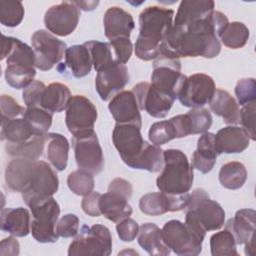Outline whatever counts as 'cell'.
I'll return each mask as SVG.
<instances>
[{"label":"cell","instance_id":"1","mask_svg":"<svg viewBox=\"0 0 256 256\" xmlns=\"http://www.w3.org/2000/svg\"><path fill=\"white\" fill-rule=\"evenodd\" d=\"M228 24L227 16L219 11H214L210 16L200 20L173 24L165 45L179 58L212 59L221 52L219 36Z\"/></svg>","mask_w":256,"mask_h":256},{"label":"cell","instance_id":"2","mask_svg":"<svg viewBox=\"0 0 256 256\" xmlns=\"http://www.w3.org/2000/svg\"><path fill=\"white\" fill-rule=\"evenodd\" d=\"M5 181L12 192L22 194L28 207L53 197L59 189L58 176L51 166L28 158H14L8 164Z\"/></svg>","mask_w":256,"mask_h":256},{"label":"cell","instance_id":"3","mask_svg":"<svg viewBox=\"0 0 256 256\" xmlns=\"http://www.w3.org/2000/svg\"><path fill=\"white\" fill-rule=\"evenodd\" d=\"M174 11L159 6L145 8L139 16V36L135 54L143 61L155 60L173 29Z\"/></svg>","mask_w":256,"mask_h":256},{"label":"cell","instance_id":"4","mask_svg":"<svg viewBox=\"0 0 256 256\" xmlns=\"http://www.w3.org/2000/svg\"><path fill=\"white\" fill-rule=\"evenodd\" d=\"M164 165L156 180L160 192L180 195L189 193L194 181L193 166L186 154L178 149H168L163 152Z\"/></svg>","mask_w":256,"mask_h":256},{"label":"cell","instance_id":"5","mask_svg":"<svg viewBox=\"0 0 256 256\" xmlns=\"http://www.w3.org/2000/svg\"><path fill=\"white\" fill-rule=\"evenodd\" d=\"M225 217L226 214L222 206L212 200L204 189H195L190 194L185 223L192 228L204 234L208 231H216L224 226Z\"/></svg>","mask_w":256,"mask_h":256},{"label":"cell","instance_id":"6","mask_svg":"<svg viewBox=\"0 0 256 256\" xmlns=\"http://www.w3.org/2000/svg\"><path fill=\"white\" fill-rule=\"evenodd\" d=\"M162 235L171 251L180 256L199 255L206 236L179 220L168 221L162 228Z\"/></svg>","mask_w":256,"mask_h":256},{"label":"cell","instance_id":"7","mask_svg":"<svg viewBox=\"0 0 256 256\" xmlns=\"http://www.w3.org/2000/svg\"><path fill=\"white\" fill-rule=\"evenodd\" d=\"M112 235L110 230L101 224H95L91 227L82 226L80 234L69 246V256L82 255H100L109 256L112 253Z\"/></svg>","mask_w":256,"mask_h":256},{"label":"cell","instance_id":"8","mask_svg":"<svg viewBox=\"0 0 256 256\" xmlns=\"http://www.w3.org/2000/svg\"><path fill=\"white\" fill-rule=\"evenodd\" d=\"M32 212L31 233L39 243H55L59 236L56 226L60 216V206L53 198L36 203L29 207Z\"/></svg>","mask_w":256,"mask_h":256},{"label":"cell","instance_id":"9","mask_svg":"<svg viewBox=\"0 0 256 256\" xmlns=\"http://www.w3.org/2000/svg\"><path fill=\"white\" fill-rule=\"evenodd\" d=\"M97 118V108L90 99L83 95L71 97L66 108L65 123L73 137H82L95 132Z\"/></svg>","mask_w":256,"mask_h":256},{"label":"cell","instance_id":"10","mask_svg":"<svg viewBox=\"0 0 256 256\" xmlns=\"http://www.w3.org/2000/svg\"><path fill=\"white\" fill-rule=\"evenodd\" d=\"M32 48L36 55V68L49 71L58 64L67 50L65 42L47 30H38L31 37Z\"/></svg>","mask_w":256,"mask_h":256},{"label":"cell","instance_id":"11","mask_svg":"<svg viewBox=\"0 0 256 256\" xmlns=\"http://www.w3.org/2000/svg\"><path fill=\"white\" fill-rule=\"evenodd\" d=\"M112 140L122 161L130 168L144 151L148 142L143 139L141 128L133 124H116Z\"/></svg>","mask_w":256,"mask_h":256},{"label":"cell","instance_id":"12","mask_svg":"<svg viewBox=\"0 0 256 256\" xmlns=\"http://www.w3.org/2000/svg\"><path fill=\"white\" fill-rule=\"evenodd\" d=\"M215 91L216 85L213 78L206 74L197 73L186 78L178 99L185 107L203 108L209 104Z\"/></svg>","mask_w":256,"mask_h":256},{"label":"cell","instance_id":"13","mask_svg":"<svg viewBox=\"0 0 256 256\" xmlns=\"http://www.w3.org/2000/svg\"><path fill=\"white\" fill-rule=\"evenodd\" d=\"M72 145L79 169L93 175H97L103 170L105 164L103 150L95 132L82 137H73Z\"/></svg>","mask_w":256,"mask_h":256},{"label":"cell","instance_id":"14","mask_svg":"<svg viewBox=\"0 0 256 256\" xmlns=\"http://www.w3.org/2000/svg\"><path fill=\"white\" fill-rule=\"evenodd\" d=\"M80 9L69 1H63L51 6L45 13L44 23L47 30L53 35L66 37L72 34L80 19Z\"/></svg>","mask_w":256,"mask_h":256},{"label":"cell","instance_id":"15","mask_svg":"<svg viewBox=\"0 0 256 256\" xmlns=\"http://www.w3.org/2000/svg\"><path fill=\"white\" fill-rule=\"evenodd\" d=\"M132 91L137 99L140 111H145L154 118H165L175 102L173 97L160 92L148 82L135 85Z\"/></svg>","mask_w":256,"mask_h":256},{"label":"cell","instance_id":"16","mask_svg":"<svg viewBox=\"0 0 256 256\" xmlns=\"http://www.w3.org/2000/svg\"><path fill=\"white\" fill-rule=\"evenodd\" d=\"M129 79L127 66L115 61L97 72L95 79L96 91L103 101H108L123 91L129 83Z\"/></svg>","mask_w":256,"mask_h":256},{"label":"cell","instance_id":"17","mask_svg":"<svg viewBox=\"0 0 256 256\" xmlns=\"http://www.w3.org/2000/svg\"><path fill=\"white\" fill-rule=\"evenodd\" d=\"M190 200V193L172 195L163 192L148 193L141 197L139 208L149 216H160L168 212H178L186 209Z\"/></svg>","mask_w":256,"mask_h":256},{"label":"cell","instance_id":"18","mask_svg":"<svg viewBox=\"0 0 256 256\" xmlns=\"http://www.w3.org/2000/svg\"><path fill=\"white\" fill-rule=\"evenodd\" d=\"M109 111L118 124H133L142 127V117L133 91L123 90L116 94L108 105Z\"/></svg>","mask_w":256,"mask_h":256},{"label":"cell","instance_id":"19","mask_svg":"<svg viewBox=\"0 0 256 256\" xmlns=\"http://www.w3.org/2000/svg\"><path fill=\"white\" fill-rule=\"evenodd\" d=\"M248 132L239 126H228L215 135V146L218 155L244 152L250 145Z\"/></svg>","mask_w":256,"mask_h":256},{"label":"cell","instance_id":"20","mask_svg":"<svg viewBox=\"0 0 256 256\" xmlns=\"http://www.w3.org/2000/svg\"><path fill=\"white\" fill-rule=\"evenodd\" d=\"M105 36L110 40L121 37H128L135 28L132 15L124 9L114 6L109 8L104 15Z\"/></svg>","mask_w":256,"mask_h":256},{"label":"cell","instance_id":"21","mask_svg":"<svg viewBox=\"0 0 256 256\" xmlns=\"http://www.w3.org/2000/svg\"><path fill=\"white\" fill-rule=\"evenodd\" d=\"M215 134L205 132L198 139L197 149L193 153L192 166L203 174L210 173L217 161Z\"/></svg>","mask_w":256,"mask_h":256},{"label":"cell","instance_id":"22","mask_svg":"<svg viewBox=\"0 0 256 256\" xmlns=\"http://www.w3.org/2000/svg\"><path fill=\"white\" fill-rule=\"evenodd\" d=\"M255 210L241 209L228 220L225 228L233 234L237 245H244L255 238Z\"/></svg>","mask_w":256,"mask_h":256},{"label":"cell","instance_id":"23","mask_svg":"<svg viewBox=\"0 0 256 256\" xmlns=\"http://www.w3.org/2000/svg\"><path fill=\"white\" fill-rule=\"evenodd\" d=\"M1 230L15 237H26L31 232V216L26 208H7L1 212Z\"/></svg>","mask_w":256,"mask_h":256},{"label":"cell","instance_id":"24","mask_svg":"<svg viewBox=\"0 0 256 256\" xmlns=\"http://www.w3.org/2000/svg\"><path fill=\"white\" fill-rule=\"evenodd\" d=\"M128 201L129 200L126 197L118 193L108 191L100 197L99 208L101 215L114 223H118L125 218H129L133 213V209Z\"/></svg>","mask_w":256,"mask_h":256},{"label":"cell","instance_id":"25","mask_svg":"<svg viewBox=\"0 0 256 256\" xmlns=\"http://www.w3.org/2000/svg\"><path fill=\"white\" fill-rule=\"evenodd\" d=\"M211 111L229 125L240 123V107L235 98L226 90L216 89L209 102Z\"/></svg>","mask_w":256,"mask_h":256},{"label":"cell","instance_id":"26","mask_svg":"<svg viewBox=\"0 0 256 256\" xmlns=\"http://www.w3.org/2000/svg\"><path fill=\"white\" fill-rule=\"evenodd\" d=\"M137 237L139 245L150 255L167 256L171 253V249L163 239L162 229L154 223L142 224Z\"/></svg>","mask_w":256,"mask_h":256},{"label":"cell","instance_id":"27","mask_svg":"<svg viewBox=\"0 0 256 256\" xmlns=\"http://www.w3.org/2000/svg\"><path fill=\"white\" fill-rule=\"evenodd\" d=\"M215 3L211 0H184L180 3L174 25L200 20L210 16L215 10Z\"/></svg>","mask_w":256,"mask_h":256},{"label":"cell","instance_id":"28","mask_svg":"<svg viewBox=\"0 0 256 256\" xmlns=\"http://www.w3.org/2000/svg\"><path fill=\"white\" fill-rule=\"evenodd\" d=\"M71 97L68 86L62 83H52L44 89L39 107L51 113H60L66 110Z\"/></svg>","mask_w":256,"mask_h":256},{"label":"cell","instance_id":"29","mask_svg":"<svg viewBox=\"0 0 256 256\" xmlns=\"http://www.w3.org/2000/svg\"><path fill=\"white\" fill-rule=\"evenodd\" d=\"M65 65L76 78H83L92 70V58L88 47L84 44L73 45L65 52Z\"/></svg>","mask_w":256,"mask_h":256},{"label":"cell","instance_id":"30","mask_svg":"<svg viewBox=\"0 0 256 256\" xmlns=\"http://www.w3.org/2000/svg\"><path fill=\"white\" fill-rule=\"evenodd\" d=\"M47 159L57 171H64L67 168L70 144L66 137L58 133L46 134Z\"/></svg>","mask_w":256,"mask_h":256},{"label":"cell","instance_id":"31","mask_svg":"<svg viewBox=\"0 0 256 256\" xmlns=\"http://www.w3.org/2000/svg\"><path fill=\"white\" fill-rule=\"evenodd\" d=\"M46 145V135H34L29 140L20 144H7L6 152L14 158H28L38 160Z\"/></svg>","mask_w":256,"mask_h":256},{"label":"cell","instance_id":"32","mask_svg":"<svg viewBox=\"0 0 256 256\" xmlns=\"http://www.w3.org/2000/svg\"><path fill=\"white\" fill-rule=\"evenodd\" d=\"M247 169L241 162L232 161L224 164L219 172L221 185L229 190L242 188L247 180Z\"/></svg>","mask_w":256,"mask_h":256},{"label":"cell","instance_id":"33","mask_svg":"<svg viewBox=\"0 0 256 256\" xmlns=\"http://www.w3.org/2000/svg\"><path fill=\"white\" fill-rule=\"evenodd\" d=\"M1 140L7 144H20L34 136L23 117L1 122Z\"/></svg>","mask_w":256,"mask_h":256},{"label":"cell","instance_id":"34","mask_svg":"<svg viewBox=\"0 0 256 256\" xmlns=\"http://www.w3.org/2000/svg\"><path fill=\"white\" fill-rule=\"evenodd\" d=\"M24 121L34 135H46L53 121V113L41 108H26Z\"/></svg>","mask_w":256,"mask_h":256},{"label":"cell","instance_id":"35","mask_svg":"<svg viewBox=\"0 0 256 256\" xmlns=\"http://www.w3.org/2000/svg\"><path fill=\"white\" fill-rule=\"evenodd\" d=\"M163 150L160 146L147 143L144 151L134 163L132 169L146 170L151 173H156L162 170L164 165Z\"/></svg>","mask_w":256,"mask_h":256},{"label":"cell","instance_id":"36","mask_svg":"<svg viewBox=\"0 0 256 256\" xmlns=\"http://www.w3.org/2000/svg\"><path fill=\"white\" fill-rule=\"evenodd\" d=\"M250 31L248 27L241 22H232L224 29L219 36V40L228 48L240 49L243 48L249 39Z\"/></svg>","mask_w":256,"mask_h":256},{"label":"cell","instance_id":"37","mask_svg":"<svg viewBox=\"0 0 256 256\" xmlns=\"http://www.w3.org/2000/svg\"><path fill=\"white\" fill-rule=\"evenodd\" d=\"M236 246L237 243L233 234L226 228L223 231L213 234L210 238V248L211 254L213 256H238L239 254L237 252Z\"/></svg>","mask_w":256,"mask_h":256},{"label":"cell","instance_id":"38","mask_svg":"<svg viewBox=\"0 0 256 256\" xmlns=\"http://www.w3.org/2000/svg\"><path fill=\"white\" fill-rule=\"evenodd\" d=\"M36 76L34 67L7 66L5 70V79L9 86L14 89H25L29 86Z\"/></svg>","mask_w":256,"mask_h":256},{"label":"cell","instance_id":"39","mask_svg":"<svg viewBox=\"0 0 256 256\" xmlns=\"http://www.w3.org/2000/svg\"><path fill=\"white\" fill-rule=\"evenodd\" d=\"M69 189L78 196H87L95 187L94 176L88 171L78 169L69 174L67 178Z\"/></svg>","mask_w":256,"mask_h":256},{"label":"cell","instance_id":"40","mask_svg":"<svg viewBox=\"0 0 256 256\" xmlns=\"http://www.w3.org/2000/svg\"><path fill=\"white\" fill-rule=\"evenodd\" d=\"M85 45L88 47L90 51L92 63L97 72L100 69L104 68L105 66L116 61L112 47L109 43L99 42V41H89V42H86Z\"/></svg>","mask_w":256,"mask_h":256},{"label":"cell","instance_id":"41","mask_svg":"<svg viewBox=\"0 0 256 256\" xmlns=\"http://www.w3.org/2000/svg\"><path fill=\"white\" fill-rule=\"evenodd\" d=\"M25 9L20 1L0 2V22L6 27H17L24 19Z\"/></svg>","mask_w":256,"mask_h":256},{"label":"cell","instance_id":"42","mask_svg":"<svg viewBox=\"0 0 256 256\" xmlns=\"http://www.w3.org/2000/svg\"><path fill=\"white\" fill-rule=\"evenodd\" d=\"M186 116L189 121L191 135L203 134L207 132L213 123V118L208 109L194 108L191 109Z\"/></svg>","mask_w":256,"mask_h":256},{"label":"cell","instance_id":"43","mask_svg":"<svg viewBox=\"0 0 256 256\" xmlns=\"http://www.w3.org/2000/svg\"><path fill=\"white\" fill-rule=\"evenodd\" d=\"M149 140L156 146H162L177 138L176 130L170 120L154 123L148 133Z\"/></svg>","mask_w":256,"mask_h":256},{"label":"cell","instance_id":"44","mask_svg":"<svg viewBox=\"0 0 256 256\" xmlns=\"http://www.w3.org/2000/svg\"><path fill=\"white\" fill-rule=\"evenodd\" d=\"M237 103L240 106H246L255 102L256 99V82L254 78H244L237 82L235 87Z\"/></svg>","mask_w":256,"mask_h":256},{"label":"cell","instance_id":"45","mask_svg":"<svg viewBox=\"0 0 256 256\" xmlns=\"http://www.w3.org/2000/svg\"><path fill=\"white\" fill-rule=\"evenodd\" d=\"M0 107H1V122L22 118L25 114L26 109L18 104V102L11 97L10 95L3 94L0 99Z\"/></svg>","mask_w":256,"mask_h":256},{"label":"cell","instance_id":"46","mask_svg":"<svg viewBox=\"0 0 256 256\" xmlns=\"http://www.w3.org/2000/svg\"><path fill=\"white\" fill-rule=\"evenodd\" d=\"M109 44L112 47L115 60L121 64H126L133 53V45L128 37H121L110 40Z\"/></svg>","mask_w":256,"mask_h":256},{"label":"cell","instance_id":"47","mask_svg":"<svg viewBox=\"0 0 256 256\" xmlns=\"http://www.w3.org/2000/svg\"><path fill=\"white\" fill-rule=\"evenodd\" d=\"M80 220L75 214L64 215L57 223L56 232L59 237L72 238L79 233Z\"/></svg>","mask_w":256,"mask_h":256},{"label":"cell","instance_id":"48","mask_svg":"<svg viewBox=\"0 0 256 256\" xmlns=\"http://www.w3.org/2000/svg\"><path fill=\"white\" fill-rule=\"evenodd\" d=\"M46 85L38 80H34L29 86H27L23 91V100L26 105V108L39 107L42 93Z\"/></svg>","mask_w":256,"mask_h":256},{"label":"cell","instance_id":"49","mask_svg":"<svg viewBox=\"0 0 256 256\" xmlns=\"http://www.w3.org/2000/svg\"><path fill=\"white\" fill-rule=\"evenodd\" d=\"M139 228L140 226L138 225V223L129 217L118 222L116 226V231L120 240H122L123 242H132L138 236Z\"/></svg>","mask_w":256,"mask_h":256},{"label":"cell","instance_id":"50","mask_svg":"<svg viewBox=\"0 0 256 256\" xmlns=\"http://www.w3.org/2000/svg\"><path fill=\"white\" fill-rule=\"evenodd\" d=\"M255 102L243 106L240 110V123L252 141H255Z\"/></svg>","mask_w":256,"mask_h":256},{"label":"cell","instance_id":"51","mask_svg":"<svg viewBox=\"0 0 256 256\" xmlns=\"http://www.w3.org/2000/svg\"><path fill=\"white\" fill-rule=\"evenodd\" d=\"M101 195L102 194H100L99 192L93 191L89 195L84 196V198L81 202V207L85 214H87L91 217L101 216V211L99 208V202H100Z\"/></svg>","mask_w":256,"mask_h":256},{"label":"cell","instance_id":"52","mask_svg":"<svg viewBox=\"0 0 256 256\" xmlns=\"http://www.w3.org/2000/svg\"><path fill=\"white\" fill-rule=\"evenodd\" d=\"M108 191L118 193L126 197L128 200H130L133 194V187L129 181L123 178H115L114 180L111 181L108 187Z\"/></svg>","mask_w":256,"mask_h":256},{"label":"cell","instance_id":"53","mask_svg":"<svg viewBox=\"0 0 256 256\" xmlns=\"http://www.w3.org/2000/svg\"><path fill=\"white\" fill-rule=\"evenodd\" d=\"M20 253V244L16 238L12 236L5 238L0 244V255L2 256H17Z\"/></svg>","mask_w":256,"mask_h":256},{"label":"cell","instance_id":"54","mask_svg":"<svg viewBox=\"0 0 256 256\" xmlns=\"http://www.w3.org/2000/svg\"><path fill=\"white\" fill-rule=\"evenodd\" d=\"M73 3L83 11L95 10L99 5V1H73Z\"/></svg>","mask_w":256,"mask_h":256},{"label":"cell","instance_id":"55","mask_svg":"<svg viewBox=\"0 0 256 256\" xmlns=\"http://www.w3.org/2000/svg\"><path fill=\"white\" fill-rule=\"evenodd\" d=\"M12 43V37H7L5 35H2V48H1V60H4L7 58L8 52L10 50Z\"/></svg>","mask_w":256,"mask_h":256},{"label":"cell","instance_id":"56","mask_svg":"<svg viewBox=\"0 0 256 256\" xmlns=\"http://www.w3.org/2000/svg\"><path fill=\"white\" fill-rule=\"evenodd\" d=\"M245 245V254L248 256H254L255 254V238L251 239Z\"/></svg>","mask_w":256,"mask_h":256}]
</instances>
